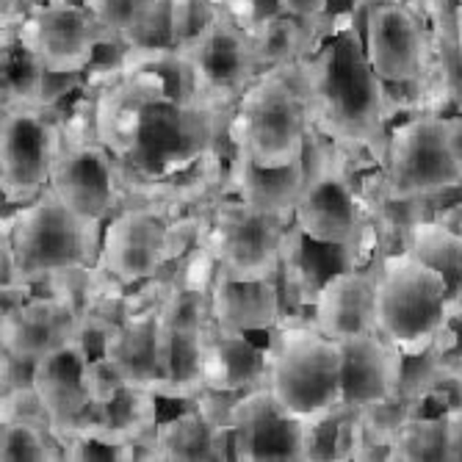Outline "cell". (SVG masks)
I'll return each mask as SVG.
<instances>
[{"mask_svg": "<svg viewBox=\"0 0 462 462\" xmlns=\"http://www.w3.org/2000/svg\"><path fill=\"white\" fill-rule=\"evenodd\" d=\"M313 125L332 142L349 147H388L385 125L393 119L388 83L374 72L363 31L357 25L332 28L321 48L302 61Z\"/></svg>", "mask_w": 462, "mask_h": 462, "instance_id": "obj_1", "label": "cell"}, {"mask_svg": "<svg viewBox=\"0 0 462 462\" xmlns=\"http://www.w3.org/2000/svg\"><path fill=\"white\" fill-rule=\"evenodd\" d=\"M230 122L238 150L258 166L300 163L313 125L302 61L263 69L238 97Z\"/></svg>", "mask_w": 462, "mask_h": 462, "instance_id": "obj_2", "label": "cell"}, {"mask_svg": "<svg viewBox=\"0 0 462 462\" xmlns=\"http://www.w3.org/2000/svg\"><path fill=\"white\" fill-rule=\"evenodd\" d=\"M454 302L443 274L410 252H388L376 261V329L404 355L438 346Z\"/></svg>", "mask_w": 462, "mask_h": 462, "instance_id": "obj_3", "label": "cell"}, {"mask_svg": "<svg viewBox=\"0 0 462 462\" xmlns=\"http://www.w3.org/2000/svg\"><path fill=\"white\" fill-rule=\"evenodd\" d=\"M269 388L280 407L302 424H313L344 407L341 341L327 338L310 321L280 324L272 332Z\"/></svg>", "mask_w": 462, "mask_h": 462, "instance_id": "obj_4", "label": "cell"}, {"mask_svg": "<svg viewBox=\"0 0 462 462\" xmlns=\"http://www.w3.org/2000/svg\"><path fill=\"white\" fill-rule=\"evenodd\" d=\"M305 191L293 208V225L313 246L355 249L365 236V219L338 142L310 125L305 144Z\"/></svg>", "mask_w": 462, "mask_h": 462, "instance_id": "obj_5", "label": "cell"}, {"mask_svg": "<svg viewBox=\"0 0 462 462\" xmlns=\"http://www.w3.org/2000/svg\"><path fill=\"white\" fill-rule=\"evenodd\" d=\"M97 222L78 219L69 208L48 189L17 214L4 219V233L12 238L20 277L25 282H42L45 277L80 266L95 263L92 233Z\"/></svg>", "mask_w": 462, "mask_h": 462, "instance_id": "obj_6", "label": "cell"}, {"mask_svg": "<svg viewBox=\"0 0 462 462\" xmlns=\"http://www.w3.org/2000/svg\"><path fill=\"white\" fill-rule=\"evenodd\" d=\"M51 191L83 222H103L116 202L111 150L97 136L95 100H83L61 122V147L51 175Z\"/></svg>", "mask_w": 462, "mask_h": 462, "instance_id": "obj_7", "label": "cell"}, {"mask_svg": "<svg viewBox=\"0 0 462 462\" xmlns=\"http://www.w3.org/2000/svg\"><path fill=\"white\" fill-rule=\"evenodd\" d=\"M385 186L399 199H432L462 191L443 114H415L393 125L385 147Z\"/></svg>", "mask_w": 462, "mask_h": 462, "instance_id": "obj_8", "label": "cell"}, {"mask_svg": "<svg viewBox=\"0 0 462 462\" xmlns=\"http://www.w3.org/2000/svg\"><path fill=\"white\" fill-rule=\"evenodd\" d=\"M291 222L293 219L288 217L258 211L241 197L219 202L211 222V238H208L219 272L233 280L277 277Z\"/></svg>", "mask_w": 462, "mask_h": 462, "instance_id": "obj_9", "label": "cell"}, {"mask_svg": "<svg viewBox=\"0 0 462 462\" xmlns=\"http://www.w3.org/2000/svg\"><path fill=\"white\" fill-rule=\"evenodd\" d=\"M53 108H4L0 128V189L9 205H28L51 189L61 147Z\"/></svg>", "mask_w": 462, "mask_h": 462, "instance_id": "obj_10", "label": "cell"}, {"mask_svg": "<svg viewBox=\"0 0 462 462\" xmlns=\"http://www.w3.org/2000/svg\"><path fill=\"white\" fill-rule=\"evenodd\" d=\"M365 56L388 87L418 83L432 75V33L424 14L410 4L383 0L363 14Z\"/></svg>", "mask_w": 462, "mask_h": 462, "instance_id": "obj_11", "label": "cell"}, {"mask_svg": "<svg viewBox=\"0 0 462 462\" xmlns=\"http://www.w3.org/2000/svg\"><path fill=\"white\" fill-rule=\"evenodd\" d=\"M48 72L87 75L108 39L80 0H42L12 31Z\"/></svg>", "mask_w": 462, "mask_h": 462, "instance_id": "obj_12", "label": "cell"}, {"mask_svg": "<svg viewBox=\"0 0 462 462\" xmlns=\"http://www.w3.org/2000/svg\"><path fill=\"white\" fill-rule=\"evenodd\" d=\"M191 67L197 92L219 106L238 103L249 83L261 75L246 28H241L222 6L217 23L180 51Z\"/></svg>", "mask_w": 462, "mask_h": 462, "instance_id": "obj_13", "label": "cell"}, {"mask_svg": "<svg viewBox=\"0 0 462 462\" xmlns=\"http://www.w3.org/2000/svg\"><path fill=\"white\" fill-rule=\"evenodd\" d=\"M230 430L236 438V459L241 462L308 459V424L291 418L269 385L238 396Z\"/></svg>", "mask_w": 462, "mask_h": 462, "instance_id": "obj_14", "label": "cell"}, {"mask_svg": "<svg viewBox=\"0 0 462 462\" xmlns=\"http://www.w3.org/2000/svg\"><path fill=\"white\" fill-rule=\"evenodd\" d=\"M170 258V225L144 208L116 214L100 236L97 263L122 285L152 280Z\"/></svg>", "mask_w": 462, "mask_h": 462, "instance_id": "obj_15", "label": "cell"}, {"mask_svg": "<svg viewBox=\"0 0 462 462\" xmlns=\"http://www.w3.org/2000/svg\"><path fill=\"white\" fill-rule=\"evenodd\" d=\"M89 360L92 352L78 335L36 360L33 388L48 407L51 427L56 435L78 430L92 410V396L87 391V380H83Z\"/></svg>", "mask_w": 462, "mask_h": 462, "instance_id": "obj_16", "label": "cell"}, {"mask_svg": "<svg viewBox=\"0 0 462 462\" xmlns=\"http://www.w3.org/2000/svg\"><path fill=\"white\" fill-rule=\"evenodd\" d=\"M310 324L335 341L380 332L376 329V263L371 272L344 266L324 277L310 310Z\"/></svg>", "mask_w": 462, "mask_h": 462, "instance_id": "obj_17", "label": "cell"}, {"mask_svg": "<svg viewBox=\"0 0 462 462\" xmlns=\"http://www.w3.org/2000/svg\"><path fill=\"white\" fill-rule=\"evenodd\" d=\"M341 349H344V374H341L344 407L365 410L374 404L391 402L399 393L404 355L383 332L355 335V338L341 341Z\"/></svg>", "mask_w": 462, "mask_h": 462, "instance_id": "obj_18", "label": "cell"}, {"mask_svg": "<svg viewBox=\"0 0 462 462\" xmlns=\"http://www.w3.org/2000/svg\"><path fill=\"white\" fill-rule=\"evenodd\" d=\"M211 310L217 327L238 335L274 332L285 319L277 277L233 280L219 272L211 285Z\"/></svg>", "mask_w": 462, "mask_h": 462, "instance_id": "obj_19", "label": "cell"}, {"mask_svg": "<svg viewBox=\"0 0 462 462\" xmlns=\"http://www.w3.org/2000/svg\"><path fill=\"white\" fill-rule=\"evenodd\" d=\"M80 319L48 291H33L31 300L12 316L0 321V346L25 360H39L64 341L75 338Z\"/></svg>", "mask_w": 462, "mask_h": 462, "instance_id": "obj_20", "label": "cell"}, {"mask_svg": "<svg viewBox=\"0 0 462 462\" xmlns=\"http://www.w3.org/2000/svg\"><path fill=\"white\" fill-rule=\"evenodd\" d=\"M272 352L249 341V335L227 332L214 321L202 332V383L205 388L246 393L269 383Z\"/></svg>", "mask_w": 462, "mask_h": 462, "instance_id": "obj_21", "label": "cell"}, {"mask_svg": "<svg viewBox=\"0 0 462 462\" xmlns=\"http://www.w3.org/2000/svg\"><path fill=\"white\" fill-rule=\"evenodd\" d=\"M252 51L263 69H277V67H291L310 59L321 42L332 33V14L327 12L319 20H300L285 12H277L249 31Z\"/></svg>", "mask_w": 462, "mask_h": 462, "instance_id": "obj_22", "label": "cell"}, {"mask_svg": "<svg viewBox=\"0 0 462 462\" xmlns=\"http://www.w3.org/2000/svg\"><path fill=\"white\" fill-rule=\"evenodd\" d=\"M305 163L291 166H258L249 155L238 150L233 161V189L236 197H241L246 205L258 208L272 217H288L293 219V208H297L302 191H305Z\"/></svg>", "mask_w": 462, "mask_h": 462, "instance_id": "obj_23", "label": "cell"}, {"mask_svg": "<svg viewBox=\"0 0 462 462\" xmlns=\"http://www.w3.org/2000/svg\"><path fill=\"white\" fill-rule=\"evenodd\" d=\"M158 349H161V319L158 302L147 310H134L125 324L111 335L103 355H108L131 385L155 391L158 380Z\"/></svg>", "mask_w": 462, "mask_h": 462, "instance_id": "obj_24", "label": "cell"}, {"mask_svg": "<svg viewBox=\"0 0 462 462\" xmlns=\"http://www.w3.org/2000/svg\"><path fill=\"white\" fill-rule=\"evenodd\" d=\"M402 249L443 274L451 291V302L462 305V233L451 230L435 217H427L404 230Z\"/></svg>", "mask_w": 462, "mask_h": 462, "instance_id": "obj_25", "label": "cell"}, {"mask_svg": "<svg viewBox=\"0 0 462 462\" xmlns=\"http://www.w3.org/2000/svg\"><path fill=\"white\" fill-rule=\"evenodd\" d=\"M219 430L199 415V410L191 404L186 412H178L175 418L158 421L150 448L152 459H170V462H197V459H219Z\"/></svg>", "mask_w": 462, "mask_h": 462, "instance_id": "obj_26", "label": "cell"}, {"mask_svg": "<svg viewBox=\"0 0 462 462\" xmlns=\"http://www.w3.org/2000/svg\"><path fill=\"white\" fill-rule=\"evenodd\" d=\"M388 459L396 462H440L451 459V421L446 412H415L396 430Z\"/></svg>", "mask_w": 462, "mask_h": 462, "instance_id": "obj_27", "label": "cell"}, {"mask_svg": "<svg viewBox=\"0 0 462 462\" xmlns=\"http://www.w3.org/2000/svg\"><path fill=\"white\" fill-rule=\"evenodd\" d=\"M45 80L48 67L12 31H4V108H39Z\"/></svg>", "mask_w": 462, "mask_h": 462, "instance_id": "obj_28", "label": "cell"}, {"mask_svg": "<svg viewBox=\"0 0 462 462\" xmlns=\"http://www.w3.org/2000/svg\"><path fill=\"white\" fill-rule=\"evenodd\" d=\"M0 459L4 462H51L64 459L61 443L51 427L28 421L0 424Z\"/></svg>", "mask_w": 462, "mask_h": 462, "instance_id": "obj_29", "label": "cell"}, {"mask_svg": "<svg viewBox=\"0 0 462 462\" xmlns=\"http://www.w3.org/2000/svg\"><path fill=\"white\" fill-rule=\"evenodd\" d=\"M80 4L95 14L108 39L128 45V39L161 9L163 0H80Z\"/></svg>", "mask_w": 462, "mask_h": 462, "instance_id": "obj_30", "label": "cell"}, {"mask_svg": "<svg viewBox=\"0 0 462 462\" xmlns=\"http://www.w3.org/2000/svg\"><path fill=\"white\" fill-rule=\"evenodd\" d=\"M170 14L172 45L175 51H183L217 23V17L222 14V4H217V0H170Z\"/></svg>", "mask_w": 462, "mask_h": 462, "instance_id": "obj_31", "label": "cell"}, {"mask_svg": "<svg viewBox=\"0 0 462 462\" xmlns=\"http://www.w3.org/2000/svg\"><path fill=\"white\" fill-rule=\"evenodd\" d=\"M427 412H459L462 410V363L440 357L430 374L424 391Z\"/></svg>", "mask_w": 462, "mask_h": 462, "instance_id": "obj_32", "label": "cell"}, {"mask_svg": "<svg viewBox=\"0 0 462 462\" xmlns=\"http://www.w3.org/2000/svg\"><path fill=\"white\" fill-rule=\"evenodd\" d=\"M83 380H87V391L92 396V404H108L111 399H116V393L131 385L128 376L122 374V368L108 357V355H95L87 363V371H83Z\"/></svg>", "mask_w": 462, "mask_h": 462, "instance_id": "obj_33", "label": "cell"}, {"mask_svg": "<svg viewBox=\"0 0 462 462\" xmlns=\"http://www.w3.org/2000/svg\"><path fill=\"white\" fill-rule=\"evenodd\" d=\"M4 421H28V424L51 427V415L36 388L25 385V388L4 391V399H0V424Z\"/></svg>", "mask_w": 462, "mask_h": 462, "instance_id": "obj_34", "label": "cell"}, {"mask_svg": "<svg viewBox=\"0 0 462 462\" xmlns=\"http://www.w3.org/2000/svg\"><path fill=\"white\" fill-rule=\"evenodd\" d=\"M241 393H230V391H217V388H202L191 404L199 410V415L205 418L214 430H227L233 421V410Z\"/></svg>", "mask_w": 462, "mask_h": 462, "instance_id": "obj_35", "label": "cell"}, {"mask_svg": "<svg viewBox=\"0 0 462 462\" xmlns=\"http://www.w3.org/2000/svg\"><path fill=\"white\" fill-rule=\"evenodd\" d=\"M222 6L225 12L241 25V28H252V25H258L261 20L282 12L280 9V0H222Z\"/></svg>", "mask_w": 462, "mask_h": 462, "instance_id": "obj_36", "label": "cell"}, {"mask_svg": "<svg viewBox=\"0 0 462 462\" xmlns=\"http://www.w3.org/2000/svg\"><path fill=\"white\" fill-rule=\"evenodd\" d=\"M33 374H36V363L33 360L17 357L12 352L0 355V388H4V391L33 385Z\"/></svg>", "mask_w": 462, "mask_h": 462, "instance_id": "obj_37", "label": "cell"}, {"mask_svg": "<svg viewBox=\"0 0 462 462\" xmlns=\"http://www.w3.org/2000/svg\"><path fill=\"white\" fill-rule=\"evenodd\" d=\"M332 0H280V9L300 20H319L329 12Z\"/></svg>", "mask_w": 462, "mask_h": 462, "instance_id": "obj_38", "label": "cell"}, {"mask_svg": "<svg viewBox=\"0 0 462 462\" xmlns=\"http://www.w3.org/2000/svg\"><path fill=\"white\" fill-rule=\"evenodd\" d=\"M446 139H448L451 158L462 175V114H446Z\"/></svg>", "mask_w": 462, "mask_h": 462, "instance_id": "obj_39", "label": "cell"}, {"mask_svg": "<svg viewBox=\"0 0 462 462\" xmlns=\"http://www.w3.org/2000/svg\"><path fill=\"white\" fill-rule=\"evenodd\" d=\"M451 421V462L462 459V410L459 412H448Z\"/></svg>", "mask_w": 462, "mask_h": 462, "instance_id": "obj_40", "label": "cell"}, {"mask_svg": "<svg viewBox=\"0 0 462 462\" xmlns=\"http://www.w3.org/2000/svg\"><path fill=\"white\" fill-rule=\"evenodd\" d=\"M457 36L462 42V0H459V9H457Z\"/></svg>", "mask_w": 462, "mask_h": 462, "instance_id": "obj_41", "label": "cell"}, {"mask_svg": "<svg viewBox=\"0 0 462 462\" xmlns=\"http://www.w3.org/2000/svg\"><path fill=\"white\" fill-rule=\"evenodd\" d=\"M217 4H222V0H217Z\"/></svg>", "mask_w": 462, "mask_h": 462, "instance_id": "obj_42", "label": "cell"}]
</instances>
